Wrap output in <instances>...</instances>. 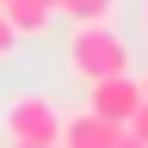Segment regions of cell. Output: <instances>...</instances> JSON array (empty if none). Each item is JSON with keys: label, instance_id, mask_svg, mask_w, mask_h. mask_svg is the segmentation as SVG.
<instances>
[{"label": "cell", "instance_id": "obj_4", "mask_svg": "<svg viewBox=\"0 0 148 148\" xmlns=\"http://www.w3.org/2000/svg\"><path fill=\"white\" fill-rule=\"evenodd\" d=\"M117 136H123V123H111V117H99V111H74V117H62V148H117Z\"/></svg>", "mask_w": 148, "mask_h": 148}, {"label": "cell", "instance_id": "obj_5", "mask_svg": "<svg viewBox=\"0 0 148 148\" xmlns=\"http://www.w3.org/2000/svg\"><path fill=\"white\" fill-rule=\"evenodd\" d=\"M0 12L12 18V31H18V37H37V31L56 18V0H0Z\"/></svg>", "mask_w": 148, "mask_h": 148}, {"label": "cell", "instance_id": "obj_3", "mask_svg": "<svg viewBox=\"0 0 148 148\" xmlns=\"http://www.w3.org/2000/svg\"><path fill=\"white\" fill-rule=\"evenodd\" d=\"M142 105V80L136 74H99V80H86V111H99V117H111V123H123L130 111Z\"/></svg>", "mask_w": 148, "mask_h": 148}, {"label": "cell", "instance_id": "obj_7", "mask_svg": "<svg viewBox=\"0 0 148 148\" xmlns=\"http://www.w3.org/2000/svg\"><path fill=\"white\" fill-rule=\"evenodd\" d=\"M12 56H18V31H12V18L0 12V62H12Z\"/></svg>", "mask_w": 148, "mask_h": 148}, {"label": "cell", "instance_id": "obj_1", "mask_svg": "<svg viewBox=\"0 0 148 148\" xmlns=\"http://www.w3.org/2000/svg\"><path fill=\"white\" fill-rule=\"evenodd\" d=\"M130 68V43L123 31H111V18H80L68 31V74L74 80H99V74H123Z\"/></svg>", "mask_w": 148, "mask_h": 148}, {"label": "cell", "instance_id": "obj_9", "mask_svg": "<svg viewBox=\"0 0 148 148\" xmlns=\"http://www.w3.org/2000/svg\"><path fill=\"white\" fill-rule=\"evenodd\" d=\"M117 148H148V142H136V136H130V130H123V136H117Z\"/></svg>", "mask_w": 148, "mask_h": 148}, {"label": "cell", "instance_id": "obj_2", "mask_svg": "<svg viewBox=\"0 0 148 148\" xmlns=\"http://www.w3.org/2000/svg\"><path fill=\"white\" fill-rule=\"evenodd\" d=\"M0 130H6V142H56L62 136V111L43 92H18L6 105V117H0Z\"/></svg>", "mask_w": 148, "mask_h": 148}, {"label": "cell", "instance_id": "obj_10", "mask_svg": "<svg viewBox=\"0 0 148 148\" xmlns=\"http://www.w3.org/2000/svg\"><path fill=\"white\" fill-rule=\"evenodd\" d=\"M6 148H62V142H6Z\"/></svg>", "mask_w": 148, "mask_h": 148}, {"label": "cell", "instance_id": "obj_11", "mask_svg": "<svg viewBox=\"0 0 148 148\" xmlns=\"http://www.w3.org/2000/svg\"><path fill=\"white\" fill-rule=\"evenodd\" d=\"M142 99H148V74H142Z\"/></svg>", "mask_w": 148, "mask_h": 148}, {"label": "cell", "instance_id": "obj_8", "mask_svg": "<svg viewBox=\"0 0 148 148\" xmlns=\"http://www.w3.org/2000/svg\"><path fill=\"white\" fill-rule=\"evenodd\" d=\"M123 130H130V136H136V142H148V99L136 105V111H130V117H123Z\"/></svg>", "mask_w": 148, "mask_h": 148}, {"label": "cell", "instance_id": "obj_6", "mask_svg": "<svg viewBox=\"0 0 148 148\" xmlns=\"http://www.w3.org/2000/svg\"><path fill=\"white\" fill-rule=\"evenodd\" d=\"M111 6H117V0H56V12H68L74 25H80V18H111Z\"/></svg>", "mask_w": 148, "mask_h": 148}, {"label": "cell", "instance_id": "obj_12", "mask_svg": "<svg viewBox=\"0 0 148 148\" xmlns=\"http://www.w3.org/2000/svg\"><path fill=\"white\" fill-rule=\"evenodd\" d=\"M142 25H148V0H142Z\"/></svg>", "mask_w": 148, "mask_h": 148}]
</instances>
